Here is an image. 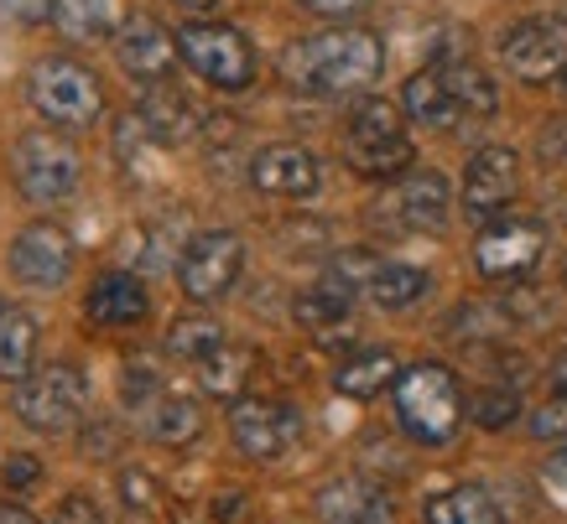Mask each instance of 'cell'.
Listing matches in <instances>:
<instances>
[{
	"mask_svg": "<svg viewBox=\"0 0 567 524\" xmlns=\"http://www.w3.org/2000/svg\"><path fill=\"white\" fill-rule=\"evenodd\" d=\"M505 69L526 84H547L567 73V21L563 17H526L499 36Z\"/></svg>",
	"mask_w": 567,
	"mask_h": 524,
	"instance_id": "cell-12",
	"label": "cell"
},
{
	"mask_svg": "<svg viewBox=\"0 0 567 524\" xmlns=\"http://www.w3.org/2000/svg\"><path fill=\"white\" fill-rule=\"evenodd\" d=\"M121 504L136 509V514H156L162 509V483L152 473H141V468H125L121 473Z\"/></svg>",
	"mask_w": 567,
	"mask_h": 524,
	"instance_id": "cell-33",
	"label": "cell"
},
{
	"mask_svg": "<svg viewBox=\"0 0 567 524\" xmlns=\"http://www.w3.org/2000/svg\"><path fill=\"white\" fill-rule=\"evenodd\" d=\"M240 265H245V244L240 234H229V229H204V234H193L183 244V260H177V286L188 302H219L235 291L240 281Z\"/></svg>",
	"mask_w": 567,
	"mask_h": 524,
	"instance_id": "cell-8",
	"label": "cell"
},
{
	"mask_svg": "<svg viewBox=\"0 0 567 524\" xmlns=\"http://www.w3.org/2000/svg\"><path fill=\"white\" fill-rule=\"evenodd\" d=\"M52 27L73 42H104L125 27V0H52Z\"/></svg>",
	"mask_w": 567,
	"mask_h": 524,
	"instance_id": "cell-21",
	"label": "cell"
},
{
	"mask_svg": "<svg viewBox=\"0 0 567 524\" xmlns=\"http://www.w3.org/2000/svg\"><path fill=\"white\" fill-rule=\"evenodd\" d=\"M177 57H183V52H177V32H167V27L156 17H146V11H131L125 27L115 32V63L146 88L167 84V73H173Z\"/></svg>",
	"mask_w": 567,
	"mask_h": 524,
	"instance_id": "cell-14",
	"label": "cell"
},
{
	"mask_svg": "<svg viewBox=\"0 0 567 524\" xmlns=\"http://www.w3.org/2000/svg\"><path fill=\"white\" fill-rule=\"evenodd\" d=\"M344 151H349V167L360 177H406L412 171V140H406V125L395 115V104L385 99H364L354 115H349V130H344Z\"/></svg>",
	"mask_w": 567,
	"mask_h": 524,
	"instance_id": "cell-6",
	"label": "cell"
},
{
	"mask_svg": "<svg viewBox=\"0 0 567 524\" xmlns=\"http://www.w3.org/2000/svg\"><path fill=\"white\" fill-rule=\"evenodd\" d=\"M0 524H42L32 514V509H21V504H0Z\"/></svg>",
	"mask_w": 567,
	"mask_h": 524,
	"instance_id": "cell-39",
	"label": "cell"
},
{
	"mask_svg": "<svg viewBox=\"0 0 567 524\" xmlns=\"http://www.w3.org/2000/svg\"><path fill=\"white\" fill-rule=\"evenodd\" d=\"M380 69H385V48L364 27L302 36V42H292L281 52V78L292 88H302V94H323V99L360 94V88H370L380 78Z\"/></svg>",
	"mask_w": 567,
	"mask_h": 524,
	"instance_id": "cell-1",
	"label": "cell"
},
{
	"mask_svg": "<svg viewBox=\"0 0 567 524\" xmlns=\"http://www.w3.org/2000/svg\"><path fill=\"white\" fill-rule=\"evenodd\" d=\"M146 312H152V296L131 271H104L84 296V317L94 327H136L146 322Z\"/></svg>",
	"mask_w": 567,
	"mask_h": 524,
	"instance_id": "cell-17",
	"label": "cell"
},
{
	"mask_svg": "<svg viewBox=\"0 0 567 524\" xmlns=\"http://www.w3.org/2000/svg\"><path fill=\"white\" fill-rule=\"evenodd\" d=\"M0 11L32 27V21H48L52 17V0H0Z\"/></svg>",
	"mask_w": 567,
	"mask_h": 524,
	"instance_id": "cell-37",
	"label": "cell"
},
{
	"mask_svg": "<svg viewBox=\"0 0 567 524\" xmlns=\"http://www.w3.org/2000/svg\"><path fill=\"white\" fill-rule=\"evenodd\" d=\"M447 203H453V192H447L443 171H406L401 187L391 192V213L401 229H416V234H437L447 223Z\"/></svg>",
	"mask_w": 567,
	"mask_h": 524,
	"instance_id": "cell-18",
	"label": "cell"
},
{
	"mask_svg": "<svg viewBox=\"0 0 567 524\" xmlns=\"http://www.w3.org/2000/svg\"><path fill=\"white\" fill-rule=\"evenodd\" d=\"M542 254H547V223L520 213L484 223V234L474 239V265L484 281H520L542 265Z\"/></svg>",
	"mask_w": 567,
	"mask_h": 524,
	"instance_id": "cell-10",
	"label": "cell"
},
{
	"mask_svg": "<svg viewBox=\"0 0 567 524\" xmlns=\"http://www.w3.org/2000/svg\"><path fill=\"white\" fill-rule=\"evenodd\" d=\"M542 483H547L551 499H563V504H567V441L547 457V462H542Z\"/></svg>",
	"mask_w": 567,
	"mask_h": 524,
	"instance_id": "cell-36",
	"label": "cell"
},
{
	"mask_svg": "<svg viewBox=\"0 0 567 524\" xmlns=\"http://www.w3.org/2000/svg\"><path fill=\"white\" fill-rule=\"evenodd\" d=\"M432 286V275L422 265H401V260H380L375 281H370V302H380L385 312H401V306L422 302Z\"/></svg>",
	"mask_w": 567,
	"mask_h": 524,
	"instance_id": "cell-29",
	"label": "cell"
},
{
	"mask_svg": "<svg viewBox=\"0 0 567 524\" xmlns=\"http://www.w3.org/2000/svg\"><path fill=\"white\" fill-rule=\"evenodd\" d=\"M302 11H312V17H354L364 0H297Z\"/></svg>",
	"mask_w": 567,
	"mask_h": 524,
	"instance_id": "cell-38",
	"label": "cell"
},
{
	"mask_svg": "<svg viewBox=\"0 0 567 524\" xmlns=\"http://www.w3.org/2000/svg\"><path fill=\"white\" fill-rule=\"evenodd\" d=\"M437 73H443L447 94H453V104H458V115L464 119H489L499 109L495 78H489L484 69H474L468 57H447V63H437Z\"/></svg>",
	"mask_w": 567,
	"mask_h": 524,
	"instance_id": "cell-26",
	"label": "cell"
},
{
	"mask_svg": "<svg viewBox=\"0 0 567 524\" xmlns=\"http://www.w3.org/2000/svg\"><path fill=\"white\" fill-rule=\"evenodd\" d=\"M37 478H42V462H37L32 452H11V457H6V468H0V483H6V493L32 489Z\"/></svg>",
	"mask_w": 567,
	"mask_h": 524,
	"instance_id": "cell-35",
	"label": "cell"
},
{
	"mask_svg": "<svg viewBox=\"0 0 567 524\" xmlns=\"http://www.w3.org/2000/svg\"><path fill=\"white\" fill-rule=\"evenodd\" d=\"M224 327L214 317H177L173 327H167V348H173V358H188V364H204V358H214L224 348Z\"/></svg>",
	"mask_w": 567,
	"mask_h": 524,
	"instance_id": "cell-30",
	"label": "cell"
},
{
	"mask_svg": "<svg viewBox=\"0 0 567 524\" xmlns=\"http://www.w3.org/2000/svg\"><path fill=\"white\" fill-rule=\"evenodd\" d=\"M406 115L416 119V125H432V130H453L458 125V104H453V94H447V84H443V73H437V63L432 69H422V73H412L406 78Z\"/></svg>",
	"mask_w": 567,
	"mask_h": 524,
	"instance_id": "cell-27",
	"label": "cell"
},
{
	"mask_svg": "<svg viewBox=\"0 0 567 524\" xmlns=\"http://www.w3.org/2000/svg\"><path fill=\"white\" fill-rule=\"evenodd\" d=\"M37 317L27 306H0V379L6 385H27L37 374Z\"/></svg>",
	"mask_w": 567,
	"mask_h": 524,
	"instance_id": "cell-20",
	"label": "cell"
},
{
	"mask_svg": "<svg viewBox=\"0 0 567 524\" xmlns=\"http://www.w3.org/2000/svg\"><path fill=\"white\" fill-rule=\"evenodd\" d=\"M27 99L48 125H69V130H84L104 115L100 73L79 57H42L27 78Z\"/></svg>",
	"mask_w": 567,
	"mask_h": 524,
	"instance_id": "cell-3",
	"label": "cell"
},
{
	"mask_svg": "<svg viewBox=\"0 0 567 524\" xmlns=\"http://www.w3.org/2000/svg\"><path fill=\"white\" fill-rule=\"evenodd\" d=\"M250 182H256V192H266V198H312V192H318V156H312L308 146L276 140V146L256 151Z\"/></svg>",
	"mask_w": 567,
	"mask_h": 524,
	"instance_id": "cell-16",
	"label": "cell"
},
{
	"mask_svg": "<svg viewBox=\"0 0 567 524\" xmlns=\"http://www.w3.org/2000/svg\"><path fill=\"white\" fill-rule=\"evenodd\" d=\"M468 416H474V426H484V431H505V426L520 421V395H516V389H505V385L474 389Z\"/></svg>",
	"mask_w": 567,
	"mask_h": 524,
	"instance_id": "cell-31",
	"label": "cell"
},
{
	"mask_svg": "<svg viewBox=\"0 0 567 524\" xmlns=\"http://www.w3.org/2000/svg\"><path fill=\"white\" fill-rule=\"evenodd\" d=\"M318 520L323 524H395V499L380 489L375 478H360V473H344V478H328L318 499Z\"/></svg>",
	"mask_w": 567,
	"mask_h": 524,
	"instance_id": "cell-15",
	"label": "cell"
},
{
	"mask_svg": "<svg viewBox=\"0 0 567 524\" xmlns=\"http://www.w3.org/2000/svg\"><path fill=\"white\" fill-rule=\"evenodd\" d=\"M17 416L37 437H69L89 421V379L73 364H37L27 385H17Z\"/></svg>",
	"mask_w": 567,
	"mask_h": 524,
	"instance_id": "cell-4",
	"label": "cell"
},
{
	"mask_svg": "<svg viewBox=\"0 0 567 524\" xmlns=\"http://www.w3.org/2000/svg\"><path fill=\"white\" fill-rule=\"evenodd\" d=\"M464 416V389H458V374L447 364L422 358L412 369H401V379H395V426L412 441L443 447V441L458 437Z\"/></svg>",
	"mask_w": 567,
	"mask_h": 524,
	"instance_id": "cell-2",
	"label": "cell"
},
{
	"mask_svg": "<svg viewBox=\"0 0 567 524\" xmlns=\"http://www.w3.org/2000/svg\"><path fill=\"white\" fill-rule=\"evenodd\" d=\"M516 192H520V156L511 151V146H484V151H474V161H468V171H464V213L468 219H484V223L505 219V208L516 203Z\"/></svg>",
	"mask_w": 567,
	"mask_h": 524,
	"instance_id": "cell-13",
	"label": "cell"
},
{
	"mask_svg": "<svg viewBox=\"0 0 567 524\" xmlns=\"http://www.w3.org/2000/svg\"><path fill=\"white\" fill-rule=\"evenodd\" d=\"M395 379H401V364H395L391 348H364V354L344 358L333 369V389L349 400H375L380 389H395Z\"/></svg>",
	"mask_w": 567,
	"mask_h": 524,
	"instance_id": "cell-23",
	"label": "cell"
},
{
	"mask_svg": "<svg viewBox=\"0 0 567 524\" xmlns=\"http://www.w3.org/2000/svg\"><path fill=\"white\" fill-rule=\"evenodd\" d=\"M427 524H505V509L495 504V493L480 483H458V489L432 493L422 509Z\"/></svg>",
	"mask_w": 567,
	"mask_h": 524,
	"instance_id": "cell-22",
	"label": "cell"
},
{
	"mask_svg": "<svg viewBox=\"0 0 567 524\" xmlns=\"http://www.w3.org/2000/svg\"><path fill=\"white\" fill-rule=\"evenodd\" d=\"M250 369H256V354H250L245 343H224L219 354L198 364V385H204L214 400H245Z\"/></svg>",
	"mask_w": 567,
	"mask_h": 524,
	"instance_id": "cell-28",
	"label": "cell"
},
{
	"mask_svg": "<svg viewBox=\"0 0 567 524\" xmlns=\"http://www.w3.org/2000/svg\"><path fill=\"white\" fill-rule=\"evenodd\" d=\"M229 441L240 447L250 462H276L302 441V410L292 400H260L245 395L229 406Z\"/></svg>",
	"mask_w": 567,
	"mask_h": 524,
	"instance_id": "cell-9",
	"label": "cell"
},
{
	"mask_svg": "<svg viewBox=\"0 0 567 524\" xmlns=\"http://www.w3.org/2000/svg\"><path fill=\"white\" fill-rule=\"evenodd\" d=\"M563 94H567V73H563Z\"/></svg>",
	"mask_w": 567,
	"mask_h": 524,
	"instance_id": "cell-42",
	"label": "cell"
},
{
	"mask_svg": "<svg viewBox=\"0 0 567 524\" xmlns=\"http://www.w3.org/2000/svg\"><path fill=\"white\" fill-rule=\"evenodd\" d=\"M551 389H557V395L567 400V348H563L557 358H551Z\"/></svg>",
	"mask_w": 567,
	"mask_h": 524,
	"instance_id": "cell-40",
	"label": "cell"
},
{
	"mask_svg": "<svg viewBox=\"0 0 567 524\" xmlns=\"http://www.w3.org/2000/svg\"><path fill=\"white\" fill-rule=\"evenodd\" d=\"M121 395H125V406H152L156 395H162V374H156L146 358H125Z\"/></svg>",
	"mask_w": 567,
	"mask_h": 524,
	"instance_id": "cell-32",
	"label": "cell"
},
{
	"mask_svg": "<svg viewBox=\"0 0 567 524\" xmlns=\"http://www.w3.org/2000/svg\"><path fill=\"white\" fill-rule=\"evenodd\" d=\"M292 317L297 327H308L318 343H339V338H354V312H349L344 296H333L323 286H308L302 296L292 302Z\"/></svg>",
	"mask_w": 567,
	"mask_h": 524,
	"instance_id": "cell-25",
	"label": "cell"
},
{
	"mask_svg": "<svg viewBox=\"0 0 567 524\" xmlns=\"http://www.w3.org/2000/svg\"><path fill=\"white\" fill-rule=\"evenodd\" d=\"M177 52L204 84L224 88V94H240L256 84V48L245 42L240 27L188 21V27H177Z\"/></svg>",
	"mask_w": 567,
	"mask_h": 524,
	"instance_id": "cell-5",
	"label": "cell"
},
{
	"mask_svg": "<svg viewBox=\"0 0 567 524\" xmlns=\"http://www.w3.org/2000/svg\"><path fill=\"white\" fill-rule=\"evenodd\" d=\"M136 125L146 136L162 140V146H177V140H188L193 130H198V104L177 84H152L136 109Z\"/></svg>",
	"mask_w": 567,
	"mask_h": 524,
	"instance_id": "cell-19",
	"label": "cell"
},
{
	"mask_svg": "<svg viewBox=\"0 0 567 524\" xmlns=\"http://www.w3.org/2000/svg\"><path fill=\"white\" fill-rule=\"evenodd\" d=\"M11 275L27 291H63L73 275V239L63 223L32 219L11 239Z\"/></svg>",
	"mask_w": 567,
	"mask_h": 524,
	"instance_id": "cell-11",
	"label": "cell"
},
{
	"mask_svg": "<svg viewBox=\"0 0 567 524\" xmlns=\"http://www.w3.org/2000/svg\"><path fill=\"white\" fill-rule=\"evenodd\" d=\"M11 177L27 203H63L79 187V146L58 130H27L11 146Z\"/></svg>",
	"mask_w": 567,
	"mask_h": 524,
	"instance_id": "cell-7",
	"label": "cell"
},
{
	"mask_svg": "<svg viewBox=\"0 0 567 524\" xmlns=\"http://www.w3.org/2000/svg\"><path fill=\"white\" fill-rule=\"evenodd\" d=\"M177 6H183V11H214L219 0H177Z\"/></svg>",
	"mask_w": 567,
	"mask_h": 524,
	"instance_id": "cell-41",
	"label": "cell"
},
{
	"mask_svg": "<svg viewBox=\"0 0 567 524\" xmlns=\"http://www.w3.org/2000/svg\"><path fill=\"white\" fill-rule=\"evenodd\" d=\"M146 437L156 441V447H193V441L204 437V410H198V400H188V395H156L152 410H146Z\"/></svg>",
	"mask_w": 567,
	"mask_h": 524,
	"instance_id": "cell-24",
	"label": "cell"
},
{
	"mask_svg": "<svg viewBox=\"0 0 567 524\" xmlns=\"http://www.w3.org/2000/svg\"><path fill=\"white\" fill-rule=\"evenodd\" d=\"M532 437L567 441V400H563V395H551L542 410H532Z\"/></svg>",
	"mask_w": 567,
	"mask_h": 524,
	"instance_id": "cell-34",
	"label": "cell"
}]
</instances>
